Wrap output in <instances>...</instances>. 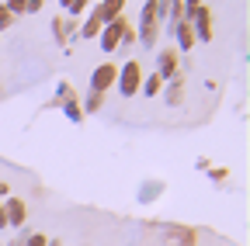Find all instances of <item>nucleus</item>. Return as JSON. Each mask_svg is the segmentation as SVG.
<instances>
[{
  "mask_svg": "<svg viewBox=\"0 0 250 246\" xmlns=\"http://www.w3.org/2000/svg\"><path fill=\"white\" fill-rule=\"evenodd\" d=\"M125 28H129V21H125V18H115V21H108L101 32H98V38H101V49H104V52H115V49L122 45Z\"/></svg>",
  "mask_w": 250,
  "mask_h": 246,
  "instance_id": "7ed1b4c3",
  "label": "nucleus"
},
{
  "mask_svg": "<svg viewBox=\"0 0 250 246\" xmlns=\"http://www.w3.org/2000/svg\"><path fill=\"white\" fill-rule=\"evenodd\" d=\"M191 32H195V42H212V11L208 7H198L191 14Z\"/></svg>",
  "mask_w": 250,
  "mask_h": 246,
  "instance_id": "39448f33",
  "label": "nucleus"
},
{
  "mask_svg": "<svg viewBox=\"0 0 250 246\" xmlns=\"http://www.w3.org/2000/svg\"><path fill=\"white\" fill-rule=\"evenodd\" d=\"M24 246H49V239H45L42 232H35V236H28V239H24Z\"/></svg>",
  "mask_w": 250,
  "mask_h": 246,
  "instance_id": "f3484780",
  "label": "nucleus"
},
{
  "mask_svg": "<svg viewBox=\"0 0 250 246\" xmlns=\"http://www.w3.org/2000/svg\"><path fill=\"white\" fill-rule=\"evenodd\" d=\"M164 239H167V246H195V229H188V226H164Z\"/></svg>",
  "mask_w": 250,
  "mask_h": 246,
  "instance_id": "423d86ee",
  "label": "nucleus"
},
{
  "mask_svg": "<svg viewBox=\"0 0 250 246\" xmlns=\"http://www.w3.org/2000/svg\"><path fill=\"white\" fill-rule=\"evenodd\" d=\"M52 32H56V38L62 42V38L70 35V21H66V18H56V21H52Z\"/></svg>",
  "mask_w": 250,
  "mask_h": 246,
  "instance_id": "ddd939ff",
  "label": "nucleus"
},
{
  "mask_svg": "<svg viewBox=\"0 0 250 246\" xmlns=\"http://www.w3.org/2000/svg\"><path fill=\"white\" fill-rule=\"evenodd\" d=\"M87 4H90V0H73V7H70V14L77 18V14H83L87 11Z\"/></svg>",
  "mask_w": 250,
  "mask_h": 246,
  "instance_id": "aec40b11",
  "label": "nucleus"
},
{
  "mask_svg": "<svg viewBox=\"0 0 250 246\" xmlns=\"http://www.w3.org/2000/svg\"><path fill=\"white\" fill-rule=\"evenodd\" d=\"M118 90H122V97H132L136 90L143 87V66L136 63V59H129V63H125L122 70H118Z\"/></svg>",
  "mask_w": 250,
  "mask_h": 246,
  "instance_id": "f03ea898",
  "label": "nucleus"
},
{
  "mask_svg": "<svg viewBox=\"0 0 250 246\" xmlns=\"http://www.w3.org/2000/svg\"><path fill=\"white\" fill-rule=\"evenodd\" d=\"M101 28H104V18H101V11H98V7H94V11H90V18L80 24V38H98Z\"/></svg>",
  "mask_w": 250,
  "mask_h": 246,
  "instance_id": "1a4fd4ad",
  "label": "nucleus"
},
{
  "mask_svg": "<svg viewBox=\"0 0 250 246\" xmlns=\"http://www.w3.org/2000/svg\"><path fill=\"white\" fill-rule=\"evenodd\" d=\"M7 226V219H4V205H0V229H4Z\"/></svg>",
  "mask_w": 250,
  "mask_h": 246,
  "instance_id": "4be33fe9",
  "label": "nucleus"
},
{
  "mask_svg": "<svg viewBox=\"0 0 250 246\" xmlns=\"http://www.w3.org/2000/svg\"><path fill=\"white\" fill-rule=\"evenodd\" d=\"M115 76H118V66H111V63H101L98 70L90 73V94H104V90L115 83Z\"/></svg>",
  "mask_w": 250,
  "mask_h": 246,
  "instance_id": "20e7f679",
  "label": "nucleus"
},
{
  "mask_svg": "<svg viewBox=\"0 0 250 246\" xmlns=\"http://www.w3.org/2000/svg\"><path fill=\"white\" fill-rule=\"evenodd\" d=\"M7 191H11V188H7V184H0V198H4V194H7Z\"/></svg>",
  "mask_w": 250,
  "mask_h": 246,
  "instance_id": "b1692460",
  "label": "nucleus"
},
{
  "mask_svg": "<svg viewBox=\"0 0 250 246\" xmlns=\"http://www.w3.org/2000/svg\"><path fill=\"white\" fill-rule=\"evenodd\" d=\"M122 7H125V0H101V4H98V11H101L104 24H108V21H115V18H122Z\"/></svg>",
  "mask_w": 250,
  "mask_h": 246,
  "instance_id": "9b49d317",
  "label": "nucleus"
},
{
  "mask_svg": "<svg viewBox=\"0 0 250 246\" xmlns=\"http://www.w3.org/2000/svg\"><path fill=\"white\" fill-rule=\"evenodd\" d=\"M42 4H45V0H24V14H35V11H42Z\"/></svg>",
  "mask_w": 250,
  "mask_h": 246,
  "instance_id": "6ab92c4d",
  "label": "nucleus"
},
{
  "mask_svg": "<svg viewBox=\"0 0 250 246\" xmlns=\"http://www.w3.org/2000/svg\"><path fill=\"white\" fill-rule=\"evenodd\" d=\"M62 108H66V118H73V121H80V118H83V108H80V101H66Z\"/></svg>",
  "mask_w": 250,
  "mask_h": 246,
  "instance_id": "4468645a",
  "label": "nucleus"
},
{
  "mask_svg": "<svg viewBox=\"0 0 250 246\" xmlns=\"http://www.w3.org/2000/svg\"><path fill=\"white\" fill-rule=\"evenodd\" d=\"M174 70H177V56L174 52H160V59H156V76L174 80Z\"/></svg>",
  "mask_w": 250,
  "mask_h": 246,
  "instance_id": "9d476101",
  "label": "nucleus"
},
{
  "mask_svg": "<svg viewBox=\"0 0 250 246\" xmlns=\"http://www.w3.org/2000/svg\"><path fill=\"white\" fill-rule=\"evenodd\" d=\"M122 42H125V45H132V42H136V28H125V35H122Z\"/></svg>",
  "mask_w": 250,
  "mask_h": 246,
  "instance_id": "412c9836",
  "label": "nucleus"
},
{
  "mask_svg": "<svg viewBox=\"0 0 250 246\" xmlns=\"http://www.w3.org/2000/svg\"><path fill=\"white\" fill-rule=\"evenodd\" d=\"M160 0H146L143 4V18H139V32H136V38L146 45V49H153L156 45V35H160Z\"/></svg>",
  "mask_w": 250,
  "mask_h": 246,
  "instance_id": "f257e3e1",
  "label": "nucleus"
},
{
  "mask_svg": "<svg viewBox=\"0 0 250 246\" xmlns=\"http://www.w3.org/2000/svg\"><path fill=\"white\" fill-rule=\"evenodd\" d=\"M24 215H28L24 201H21V198H7V205H4V219H7V226H24Z\"/></svg>",
  "mask_w": 250,
  "mask_h": 246,
  "instance_id": "6e6552de",
  "label": "nucleus"
},
{
  "mask_svg": "<svg viewBox=\"0 0 250 246\" xmlns=\"http://www.w3.org/2000/svg\"><path fill=\"white\" fill-rule=\"evenodd\" d=\"M160 87H164V80H160V76L153 73V76H146V83H143L139 90H143L146 97H156V94H160Z\"/></svg>",
  "mask_w": 250,
  "mask_h": 246,
  "instance_id": "f8f14e48",
  "label": "nucleus"
},
{
  "mask_svg": "<svg viewBox=\"0 0 250 246\" xmlns=\"http://www.w3.org/2000/svg\"><path fill=\"white\" fill-rule=\"evenodd\" d=\"M167 28H170V32L177 35V45H181L184 52H191V45H195V32H191V21L177 18V21H170Z\"/></svg>",
  "mask_w": 250,
  "mask_h": 246,
  "instance_id": "0eeeda50",
  "label": "nucleus"
},
{
  "mask_svg": "<svg viewBox=\"0 0 250 246\" xmlns=\"http://www.w3.org/2000/svg\"><path fill=\"white\" fill-rule=\"evenodd\" d=\"M7 14H24V0H4Z\"/></svg>",
  "mask_w": 250,
  "mask_h": 246,
  "instance_id": "dca6fc26",
  "label": "nucleus"
},
{
  "mask_svg": "<svg viewBox=\"0 0 250 246\" xmlns=\"http://www.w3.org/2000/svg\"><path fill=\"white\" fill-rule=\"evenodd\" d=\"M101 104H104V94H87V104H80V108H87V111H101Z\"/></svg>",
  "mask_w": 250,
  "mask_h": 246,
  "instance_id": "2eb2a0df",
  "label": "nucleus"
},
{
  "mask_svg": "<svg viewBox=\"0 0 250 246\" xmlns=\"http://www.w3.org/2000/svg\"><path fill=\"white\" fill-rule=\"evenodd\" d=\"M59 4H62V7H66V11H70V7H73V0H59Z\"/></svg>",
  "mask_w": 250,
  "mask_h": 246,
  "instance_id": "5701e85b",
  "label": "nucleus"
},
{
  "mask_svg": "<svg viewBox=\"0 0 250 246\" xmlns=\"http://www.w3.org/2000/svg\"><path fill=\"white\" fill-rule=\"evenodd\" d=\"M11 24H14V14H7V7H0V32L11 28Z\"/></svg>",
  "mask_w": 250,
  "mask_h": 246,
  "instance_id": "a211bd4d",
  "label": "nucleus"
}]
</instances>
